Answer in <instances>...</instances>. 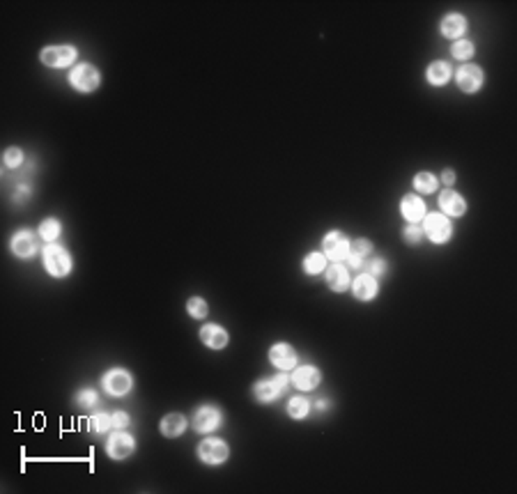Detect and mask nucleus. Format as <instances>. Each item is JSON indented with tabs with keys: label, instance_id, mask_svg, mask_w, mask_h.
Here are the masks:
<instances>
[{
	"label": "nucleus",
	"instance_id": "f3484780",
	"mask_svg": "<svg viewBox=\"0 0 517 494\" xmlns=\"http://www.w3.org/2000/svg\"><path fill=\"white\" fill-rule=\"evenodd\" d=\"M325 281H327L329 290H334V292L350 290V286H352L350 267L340 265V262H331V265L327 267V272H325Z\"/></svg>",
	"mask_w": 517,
	"mask_h": 494
},
{
	"label": "nucleus",
	"instance_id": "c9c22d12",
	"mask_svg": "<svg viewBox=\"0 0 517 494\" xmlns=\"http://www.w3.org/2000/svg\"><path fill=\"white\" fill-rule=\"evenodd\" d=\"M274 379H276V384H279L283 391H286L288 384H290V375H286V372H279V375H276Z\"/></svg>",
	"mask_w": 517,
	"mask_h": 494
},
{
	"label": "nucleus",
	"instance_id": "7ed1b4c3",
	"mask_svg": "<svg viewBox=\"0 0 517 494\" xmlns=\"http://www.w3.org/2000/svg\"><path fill=\"white\" fill-rule=\"evenodd\" d=\"M79 58V49L72 47V44H51V47H44L40 51V60L42 65L51 67V69H67L76 63Z\"/></svg>",
	"mask_w": 517,
	"mask_h": 494
},
{
	"label": "nucleus",
	"instance_id": "423d86ee",
	"mask_svg": "<svg viewBox=\"0 0 517 494\" xmlns=\"http://www.w3.org/2000/svg\"><path fill=\"white\" fill-rule=\"evenodd\" d=\"M101 386H104V391L108 395H113V398H124L133 388V375L124 368H110L104 372Z\"/></svg>",
	"mask_w": 517,
	"mask_h": 494
},
{
	"label": "nucleus",
	"instance_id": "a211bd4d",
	"mask_svg": "<svg viewBox=\"0 0 517 494\" xmlns=\"http://www.w3.org/2000/svg\"><path fill=\"white\" fill-rule=\"evenodd\" d=\"M372 256V242L370 239H354L350 246V256H347V267L352 269H363L368 265V260Z\"/></svg>",
	"mask_w": 517,
	"mask_h": 494
},
{
	"label": "nucleus",
	"instance_id": "6ab92c4d",
	"mask_svg": "<svg viewBox=\"0 0 517 494\" xmlns=\"http://www.w3.org/2000/svg\"><path fill=\"white\" fill-rule=\"evenodd\" d=\"M467 26L469 21L464 14H458V12H448L444 19H441V35L446 37V40H455L458 42L460 37L467 33Z\"/></svg>",
	"mask_w": 517,
	"mask_h": 494
},
{
	"label": "nucleus",
	"instance_id": "f257e3e1",
	"mask_svg": "<svg viewBox=\"0 0 517 494\" xmlns=\"http://www.w3.org/2000/svg\"><path fill=\"white\" fill-rule=\"evenodd\" d=\"M42 265L47 269L49 276H54V279H65V276L72 274L74 260L65 246L49 244V246H44V251H42Z\"/></svg>",
	"mask_w": 517,
	"mask_h": 494
},
{
	"label": "nucleus",
	"instance_id": "412c9836",
	"mask_svg": "<svg viewBox=\"0 0 517 494\" xmlns=\"http://www.w3.org/2000/svg\"><path fill=\"white\" fill-rule=\"evenodd\" d=\"M200 340L212 349H223L230 343V336L219 324H205L200 329Z\"/></svg>",
	"mask_w": 517,
	"mask_h": 494
},
{
	"label": "nucleus",
	"instance_id": "f03ea898",
	"mask_svg": "<svg viewBox=\"0 0 517 494\" xmlns=\"http://www.w3.org/2000/svg\"><path fill=\"white\" fill-rule=\"evenodd\" d=\"M421 230H423V237H428L430 242L437 244V246L448 244V242H451V237H453V223H451V219H448L446 214H441V212H428V214H425Z\"/></svg>",
	"mask_w": 517,
	"mask_h": 494
},
{
	"label": "nucleus",
	"instance_id": "e433bc0d",
	"mask_svg": "<svg viewBox=\"0 0 517 494\" xmlns=\"http://www.w3.org/2000/svg\"><path fill=\"white\" fill-rule=\"evenodd\" d=\"M441 179H444V184H455V170L446 168L444 173H441Z\"/></svg>",
	"mask_w": 517,
	"mask_h": 494
},
{
	"label": "nucleus",
	"instance_id": "ddd939ff",
	"mask_svg": "<svg viewBox=\"0 0 517 494\" xmlns=\"http://www.w3.org/2000/svg\"><path fill=\"white\" fill-rule=\"evenodd\" d=\"M269 361L279 370H292V368H297L299 354L290 343H276V345L269 347Z\"/></svg>",
	"mask_w": 517,
	"mask_h": 494
},
{
	"label": "nucleus",
	"instance_id": "9d476101",
	"mask_svg": "<svg viewBox=\"0 0 517 494\" xmlns=\"http://www.w3.org/2000/svg\"><path fill=\"white\" fill-rule=\"evenodd\" d=\"M136 451V439L129 432H113L106 441V455L110 460H126Z\"/></svg>",
	"mask_w": 517,
	"mask_h": 494
},
{
	"label": "nucleus",
	"instance_id": "39448f33",
	"mask_svg": "<svg viewBox=\"0 0 517 494\" xmlns=\"http://www.w3.org/2000/svg\"><path fill=\"white\" fill-rule=\"evenodd\" d=\"M69 83L74 90L79 92H95L97 88L101 85V72L99 67H95L92 63H81L76 67H72L69 72Z\"/></svg>",
	"mask_w": 517,
	"mask_h": 494
},
{
	"label": "nucleus",
	"instance_id": "393cba45",
	"mask_svg": "<svg viewBox=\"0 0 517 494\" xmlns=\"http://www.w3.org/2000/svg\"><path fill=\"white\" fill-rule=\"evenodd\" d=\"M411 186H414L416 193H425V196H428V193H434L439 189V179H437V175L423 170V173L414 175V182H411Z\"/></svg>",
	"mask_w": 517,
	"mask_h": 494
},
{
	"label": "nucleus",
	"instance_id": "c85d7f7f",
	"mask_svg": "<svg viewBox=\"0 0 517 494\" xmlns=\"http://www.w3.org/2000/svg\"><path fill=\"white\" fill-rule=\"evenodd\" d=\"M186 313H189L193 320H205L209 315V306L202 297H191L189 302H186Z\"/></svg>",
	"mask_w": 517,
	"mask_h": 494
},
{
	"label": "nucleus",
	"instance_id": "5701e85b",
	"mask_svg": "<svg viewBox=\"0 0 517 494\" xmlns=\"http://www.w3.org/2000/svg\"><path fill=\"white\" fill-rule=\"evenodd\" d=\"M283 393V388L276 384V379H260L253 384V395H256V400L262 402V405H269V402L279 400Z\"/></svg>",
	"mask_w": 517,
	"mask_h": 494
},
{
	"label": "nucleus",
	"instance_id": "4468645a",
	"mask_svg": "<svg viewBox=\"0 0 517 494\" xmlns=\"http://www.w3.org/2000/svg\"><path fill=\"white\" fill-rule=\"evenodd\" d=\"M322 381V372L315 365H297L295 372L290 375V384L299 391H315Z\"/></svg>",
	"mask_w": 517,
	"mask_h": 494
},
{
	"label": "nucleus",
	"instance_id": "aec40b11",
	"mask_svg": "<svg viewBox=\"0 0 517 494\" xmlns=\"http://www.w3.org/2000/svg\"><path fill=\"white\" fill-rule=\"evenodd\" d=\"M186 425H189V421H186L184 414H179V411H170V414H166L159 421V432H161L163 437L175 439V437H182L184 435Z\"/></svg>",
	"mask_w": 517,
	"mask_h": 494
},
{
	"label": "nucleus",
	"instance_id": "2eb2a0df",
	"mask_svg": "<svg viewBox=\"0 0 517 494\" xmlns=\"http://www.w3.org/2000/svg\"><path fill=\"white\" fill-rule=\"evenodd\" d=\"M352 295H354L356 302H372L379 295V279H375L372 274H359L354 281H352Z\"/></svg>",
	"mask_w": 517,
	"mask_h": 494
},
{
	"label": "nucleus",
	"instance_id": "6e6552de",
	"mask_svg": "<svg viewBox=\"0 0 517 494\" xmlns=\"http://www.w3.org/2000/svg\"><path fill=\"white\" fill-rule=\"evenodd\" d=\"M223 423V414L219 407L214 405H202L193 411V418H191V425L193 430L200 432V435H207V432H214L219 430Z\"/></svg>",
	"mask_w": 517,
	"mask_h": 494
},
{
	"label": "nucleus",
	"instance_id": "4c0bfd02",
	"mask_svg": "<svg viewBox=\"0 0 517 494\" xmlns=\"http://www.w3.org/2000/svg\"><path fill=\"white\" fill-rule=\"evenodd\" d=\"M17 193H19V196L14 198V200H17V203H19V200H26V198H28L30 189H28V186H19V189H17Z\"/></svg>",
	"mask_w": 517,
	"mask_h": 494
},
{
	"label": "nucleus",
	"instance_id": "1a4fd4ad",
	"mask_svg": "<svg viewBox=\"0 0 517 494\" xmlns=\"http://www.w3.org/2000/svg\"><path fill=\"white\" fill-rule=\"evenodd\" d=\"M10 251H12V256H17L21 260H30L37 251H40L37 235L33 233V230H26V228L17 230L10 239Z\"/></svg>",
	"mask_w": 517,
	"mask_h": 494
},
{
	"label": "nucleus",
	"instance_id": "473e14b6",
	"mask_svg": "<svg viewBox=\"0 0 517 494\" xmlns=\"http://www.w3.org/2000/svg\"><path fill=\"white\" fill-rule=\"evenodd\" d=\"M402 239L407 244H411V246H416V244H421V239H423V230L416 226V223H407V226L402 228Z\"/></svg>",
	"mask_w": 517,
	"mask_h": 494
},
{
	"label": "nucleus",
	"instance_id": "a878e982",
	"mask_svg": "<svg viewBox=\"0 0 517 494\" xmlns=\"http://www.w3.org/2000/svg\"><path fill=\"white\" fill-rule=\"evenodd\" d=\"M309 414H311V402L302 398V395H292L288 400V416L295 418V421H304Z\"/></svg>",
	"mask_w": 517,
	"mask_h": 494
},
{
	"label": "nucleus",
	"instance_id": "dca6fc26",
	"mask_svg": "<svg viewBox=\"0 0 517 494\" xmlns=\"http://www.w3.org/2000/svg\"><path fill=\"white\" fill-rule=\"evenodd\" d=\"M400 214L407 223H418L428 214V205H425V200L418 193H407L400 200Z\"/></svg>",
	"mask_w": 517,
	"mask_h": 494
},
{
	"label": "nucleus",
	"instance_id": "bb28decb",
	"mask_svg": "<svg viewBox=\"0 0 517 494\" xmlns=\"http://www.w3.org/2000/svg\"><path fill=\"white\" fill-rule=\"evenodd\" d=\"M40 237L44 239V242H49V244H54L56 239L60 237V233H63V223H60L58 219H54V216H49V219H44L42 223H40Z\"/></svg>",
	"mask_w": 517,
	"mask_h": 494
},
{
	"label": "nucleus",
	"instance_id": "20e7f679",
	"mask_svg": "<svg viewBox=\"0 0 517 494\" xmlns=\"http://www.w3.org/2000/svg\"><path fill=\"white\" fill-rule=\"evenodd\" d=\"M196 453H198V460L202 462V465L219 467L230 458V446H228V441H223L219 437H205L198 444Z\"/></svg>",
	"mask_w": 517,
	"mask_h": 494
},
{
	"label": "nucleus",
	"instance_id": "cd10ccee",
	"mask_svg": "<svg viewBox=\"0 0 517 494\" xmlns=\"http://www.w3.org/2000/svg\"><path fill=\"white\" fill-rule=\"evenodd\" d=\"M90 430L95 432V435H104V432H108L113 428V418H110V411H95L92 416H90Z\"/></svg>",
	"mask_w": 517,
	"mask_h": 494
},
{
	"label": "nucleus",
	"instance_id": "f8f14e48",
	"mask_svg": "<svg viewBox=\"0 0 517 494\" xmlns=\"http://www.w3.org/2000/svg\"><path fill=\"white\" fill-rule=\"evenodd\" d=\"M437 203H439L441 214H446L448 219H460V216L467 214V207H469L462 193L453 191V189L441 191V193H439V200H437Z\"/></svg>",
	"mask_w": 517,
	"mask_h": 494
},
{
	"label": "nucleus",
	"instance_id": "f704fd0d",
	"mask_svg": "<svg viewBox=\"0 0 517 494\" xmlns=\"http://www.w3.org/2000/svg\"><path fill=\"white\" fill-rule=\"evenodd\" d=\"M110 418H113V428L115 430H124V428H129V425H131V418H129L126 411H113Z\"/></svg>",
	"mask_w": 517,
	"mask_h": 494
},
{
	"label": "nucleus",
	"instance_id": "c756f323",
	"mask_svg": "<svg viewBox=\"0 0 517 494\" xmlns=\"http://www.w3.org/2000/svg\"><path fill=\"white\" fill-rule=\"evenodd\" d=\"M474 53H476L474 42H469V40H458V42H453L451 56H453L455 60H471V58H474Z\"/></svg>",
	"mask_w": 517,
	"mask_h": 494
},
{
	"label": "nucleus",
	"instance_id": "0eeeda50",
	"mask_svg": "<svg viewBox=\"0 0 517 494\" xmlns=\"http://www.w3.org/2000/svg\"><path fill=\"white\" fill-rule=\"evenodd\" d=\"M350 246H352V242L340 233V230H329V233L322 237V253H325V258L329 262L347 260Z\"/></svg>",
	"mask_w": 517,
	"mask_h": 494
},
{
	"label": "nucleus",
	"instance_id": "2f4dec72",
	"mask_svg": "<svg viewBox=\"0 0 517 494\" xmlns=\"http://www.w3.org/2000/svg\"><path fill=\"white\" fill-rule=\"evenodd\" d=\"M76 405L81 409H92L97 405V391L95 388H81L76 393Z\"/></svg>",
	"mask_w": 517,
	"mask_h": 494
},
{
	"label": "nucleus",
	"instance_id": "7c9ffc66",
	"mask_svg": "<svg viewBox=\"0 0 517 494\" xmlns=\"http://www.w3.org/2000/svg\"><path fill=\"white\" fill-rule=\"evenodd\" d=\"M24 159H26V154H24V149H21V147H7L5 149L3 161H5L7 168H19L21 163H24Z\"/></svg>",
	"mask_w": 517,
	"mask_h": 494
},
{
	"label": "nucleus",
	"instance_id": "4be33fe9",
	"mask_svg": "<svg viewBox=\"0 0 517 494\" xmlns=\"http://www.w3.org/2000/svg\"><path fill=\"white\" fill-rule=\"evenodd\" d=\"M451 76H453V72L446 60H434V63L428 65V69H425V81L434 88L446 85L448 81H451Z\"/></svg>",
	"mask_w": 517,
	"mask_h": 494
},
{
	"label": "nucleus",
	"instance_id": "9b49d317",
	"mask_svg": "<svg viewBox=\"0 0 517 494\" xmlns=\"http://www.w3.org/2000/svg\"><path fill=\"white\" fill-rule=\"evenodd\" d=\"M455 81H458V88L462 92L474 94L485 83V72L478 65H462L458 74H455Z\"/></svg>",
	"mask_w": 517,
	"mask_h": 494
},
{
	"label": "nucleus",
	"instance_id": "58836bf2",
	"mask_svg": "<svg viewBox=\"0 0 517 494\" xmlns=\"http://www.w3.org/2000/svg\"><path fill=\"white\" fill-rule=\"evenodd\" d=\"M327 407H329V400H318V402H315V409H318V411H325Z\"/></svg>",
	"mask_w": 517,
	"mask_h": 494
},
{
	"label": "nucleus",
	"instance_id": "b1692460",
	"mask_svg": "<svg viewBox=\"0 0 517 494\" xmlns=\"http://www.w3.org/2000/svg\"><path fill=\"white\" fill-rule=\"evenodd\" d=\"M327 267H329V260L325 258V253H322V251H313V253H309V256L302 260V269H304L306 276H320V274H325Z\"/></svg>",
	"mask_w": 517,
	"mask_h": 494
},
{
	"label": "nucleus",
	"instance_id": "72a5a7b5",
	"mask_svg": "<svg viewBox=\"0 0 517 494\" xmlns=\"http://www.w3.org/2000/svg\"><path fill=\"white\" fill-rule=\"evenodd\" d=\"M370 269L368 274H372L375 279H379V276H384V274H388V265H386V260L384 258H372V260H368V265H366Z\"/></svg>",
	"mask_w": 517,
	"mask_h": 494
}]
</instances>
